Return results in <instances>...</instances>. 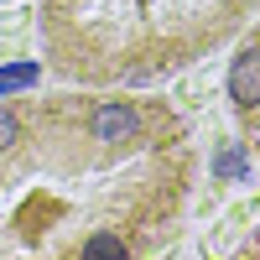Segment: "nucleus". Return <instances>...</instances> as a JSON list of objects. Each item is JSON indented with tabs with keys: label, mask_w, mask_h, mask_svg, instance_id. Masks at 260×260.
<instances>
[{
	"label": "nucleus",
	"mask_w": 260,
	"mask_h": 260,
	"mask_svg": "<svg viewBox=\"0 0 260 260\" xmlns=\"http://www.w3.org/2000/svg\"><path fill=\"white\" fill-rule=\"evenodd\" d=\"M89 130H94V141H104V146H125V141L141 136V110H136V104H125V99H110V104H99V110H94Z\"/></svg>",
	"instance_id": "1"
},
{
	"label": "nucleus",
	"mask_w": 260,
	"mask_h": 260,
	"mask_svg": "<svg viewBox=\"0 0 260 260\" xmlns=\"http://www.w3.org/2000/svg\"><path fill=\"white\" fill-rule=\"evenodd\" d=\"M229 99L240 110H260V47H245L229 68Z\"/></svg>",
	"instance_id": "2"
},
{
	"label": "nucleus",
	"mask_w": 260,
	"mask_h": 260,
	"mask_svg": "<svg viewBox=\"0 0 260 260\" xmlns=\"http://www.w3.org/2000/svg\"><path fill=\"white\" fill-rule=\"evenodd\" d=\"M26 83H37V62H21V68H6V73H0V99H6L11 89H26Z\"/></svg>",
	"instance_id": "3"
},
{
	"label": "nucleus",
	"mask_w": 260,
	"mask_h": 260,
	"mask_svg": "<svg viewBox=\"0 0 260 260\" xmlns=\"http://www.w3.org/2000/svg\"><path fill=\"white\" fill-rule=\"evenodd\" d=\"M83 255H115L120 260V255H130V245L120 240V234H94V240L83 245Z\"/></svg>",
	"instance_id": "4"
},
{
	"label": "nucleus",
	"mask_w": 260,
	"mask_h": 260,
	"mask_svg": "<svg viewBox=\"0 0 260 260\" xmlns=\"http://www.w3.org/2000/svg\"><path fill=\"white\" fill-rule=\"evenodd\" d=\"M16 141H21V120H16V110L0 104V151H11Z\"/></svg>",
	"instance_id": "5"
},
{
	"label": "nucleus",
	"mask_w": 260,
	"mask_h": 260,
	"mask_svg": "<svg viewBox=\"0 0 260 260\" xmlns=\"http://www.w3.org/2000/svg\"><path fill=\"white\" fill-rule=\"evenodd\" d=\"M240 172H245V156L240 151H224L219 156V177H240Z\"/></svg>",
	"instance_id": "6"
}]
</instances>
